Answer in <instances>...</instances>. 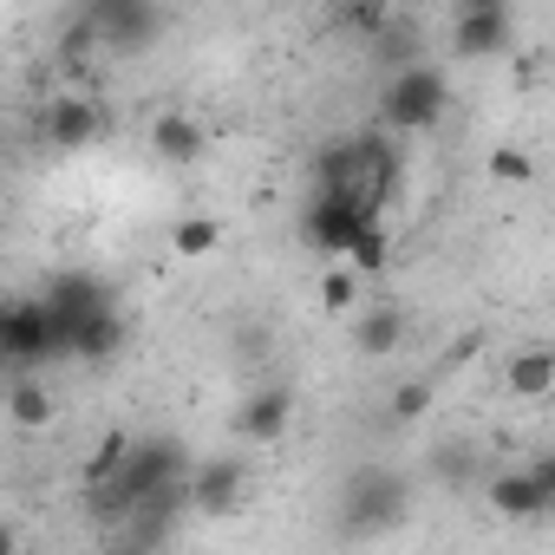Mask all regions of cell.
Returning <instances> with one entry per match:
<instances>
[{
	"label": "cell",
	"instance_id": "9",
	"mask_svg": "<svg viewBox=\"0 0 555 555\" xmlns=\"http://www.w3.org/2000/svg\"><path fill=\"white\" fill-rule=\"evenodd\" d=\"M509 47V8L503 0H464L451 14V53L457 60H490Z\"/></svg>",
	"mask_w": 555,
	"mask_h": 555
},
{
	"label": "cell",
	"instance_id": "18",
	"mask_svg": "<svg viewBox=\"0 0 555 555\" xmlns=\"http://www.w3.org/2000/svg\"><path fill=\"white\" fill-rule=\"evenodd\" d=\"M0 405H8V418H14V425H27V431L53 425V392H47L34 373H14V379H8V399H0Z\"/></svg>",
	"mask_w": 555,
	"mask_h": 555
},
{
	"label": "cell",
	"instance_id": "30",
	"mask_svg": "<svg viewBox=\"0 0 555 555\" xmlns=\"http://www.w3.org/2000/svg\"><path fill=\"white\" fill-rule=\"evenodd\" d=\"M0 321H8V301H0Z\"/></svg>",
	"mask_w": 555,
	"mask_h": 555
},
{
	"label": "cell",
	"instance_id": "7",
	"mask_svg": "<svg viewBox=\"0 0 555 555\" xmlns=\"http://www.w3.org/2000/svg\"><path fill=\"white\" fill-rule=\"evenodd\" d=\"M490 503L509 516V522H535L555 509V457H535V464H516V470H496L490 477Z\"/></svg>",
	"mask_w": 555,
	"mask_h": 555
},
{
	"label": "cell",
	"instance_id": "27",
	"mask_svg": "<svg viewBox=\"0 0 555 555\" xmlns=\"http://www.w3.org/2000/svg\"><path fill=\"white\" fill-rule=\"evenodd\" d=\"M235 353H248V360H261V353H268V334H261V327H248V334H235Z\"/></svg>",
	"mask_w": 555,
	"mask_h": 555
},
{
	"label": "cell",
	"instance_id": "5",
	"mask_svg": "<svg viewBox=\"0 0 555 555\" xmlns=\"http://www.w3.org/2000/svg\"><path fill=\"white\" fill-rule=\"evenodd\" d=\"M53 353H66V347H60L53 314H47L40 301H8V321H0V366L34 373V366H40V360H53Z\"/></svg>",
	"mask_w": 555,
	"mask_h": 555
},
{
	"label": "cell",
	"instance_id": "16",
	"mask_svg": "<svg viewBox=\"0 0 555 555\" xmlns=\"http://www.w3.org/2000/svg\"><path fill=\"white\" fill-rule=\"evenodd\" d=\"M503 392L509 399H548L555 392V353L548 347H522V353H509L503 360Z\"/></svg>",
	"mask_w": 555,
	"mask_h": 555
},
{
	"label": "cell",
	"instance_id": "17",
	"mask_svg": "<svg viewBox=\"0 0 555 555\" xmlns=\"http://www.w3.org/2000/svg\"><path fill=\"white\" fill-rule=\"evenodd\" d=\"M125 347V314L118 308H105V314H92L86 327H73V340H66V353H79L86 366H99V360H112Z\"/></svg>",
	"mask_w": 555,
	"mask_h": 555
},
{
	"label": "cell",
	"instance_id": "21",
	"mask_svg": "<svg viewBox=\"0 0 555 555\" xmlns=\"http://www.w3.org/2000/svg\"><path fill=\"white\" fill-rule=\"evenodd\" d=\"M431 399H438V386H431V379H405V386L386 399V418H392V425H418V418L431 412Z\"/></svg>",
	"mask_w": 555,
	"mask_h": 555
},
{
	"label": "cell",
	"instance_id": "26",
	"mask_svg": "<svg viewBox=\"0 0 555 555\" xmlns=\"http://www.w3.org/2000/svg\"><path fill=\"white\" fill-rule=\"evenodd\" d=\"M386 14H392V8H379V0H360V8H340V14H334V27H340V34L373 40V34L386 27Z\"/></svg>",
	"mask_w": 555,
	"mask_h": 555
},
{
	"label": "cell",
	"instance_id": "4",
	"mask_svg": "<svg viewBox=\"0 0 555 555\" xmlns=\"http://www.w3.org/2000/svg\"><path fill=\"white\" fill-rule=\"evenodd\" d=\"M79 21H86L92 47H105V53H151L170 27V14L157 0H92Z\"/></svg>",
	"mask_w": 555,
	"mask_h": 555
},
{
	"label": "cell",
	"instance_id": "10",
	"mask_svg": "<svg viewBox=\"0 0 555 555\" xmlns=\"http://www.w3.org/2000/svg\"><path fill=\"white\" fill-rule=\"evenodd\" d=\"M242 496H248V477L235 457H209L183 477V509H196V516H235Z\"/></svg>",
	"mask_w": 555,
	"mask_h": 555
},
{
	"label": "cell",
	"instance_id": "24",
	"mask_svg": "<svg viewBox=\"0 0 555 555\" xmlns=\"http://www.w3.org/2000/svg\"><path fill=\"white\" fill-rule=\"evenodd\" d=\"M431 470H438V483H470L477 477V444H438L431 451Z\"/></svg>",
	"mask_w": 555,
	"mask_h": 555
},
{
	"label": "cell",
	"instance_id": "22",
	"mask_svg": "<svg viewBox=\"0 0 555 555\" xmlns=\"http://www.w3.org/2000/svg\"><path fill=\"white\" fill-rule=\"evenodd\" d=\"M386 261H392V242H386V229H379V222H373V229H360V242L347 248V268H353V274H379Z\"/></svg>",
	"mask_w": 555,
	"mask_h": 555
},
{
	"label": "cell",
	"instance_id": "23",
	"mask_svg": "<svg viewBox=\"0 0 555 555\" xmlns=\"http://www.w3.org/2000/svg\"><path fill=\"white\" fill-rule=\"evenodd\" d=\"M125 444H131V438H125V431H112V438H105V444L86 457V496H92V490H105V483L118 477V464H125Z\"/></svg>",
	"mask_w": 555,
	"mask_h": 555
},
{
	"label": "cell",
	"instance_id": "19",
	"mask_svg": "<svg viewBox=\"0 0 555 555\" xmlns=\"http://www.w3.org/2000/svg\"><path fill=\"white\" fill-rule=\"evenodd\" d=\"M170 248H177L183 261H203V255L222 248V222H216V216H183V222L170 229Z\"/></svg>",
	"mask_w": 555,
	"mask_h": 555
},
{
	"label": "cell",
	"instance_id": "2",
	"mask_svg": "<svg viewBox=\"0 0 555 555\" xmlns=\"http://www.w3.org/2000/svg\"><path fill=\"white\" fill-rule=\"evenodd\" d=\"M405 509H412V483H405L399 470H386V464L353 470V477H347V490H340V529H347V535H360V542H373V535L399 529V522H405Z\"/></svg>",
	"mask_w": 555,
	"mask_h": 555
},
{
	"label": "cell",
	"instance_id": "20",
	"mask_svg": "<svg viewBox=\"0 0 555 555\" xmlns=\"http://www.w3.org/2000/svg\"><path fill=\"white\" fill-rule=\"evenodd\" d=\"M321 308H327V314H353V308H360V274H353L347 261H334V268L321 274Z\"/></svg>",
	"mask_w": 555,
	"mask_h": 555
},
{
	"label": "cell",
	"instance_id": "31",
	"mask_svg": "<svg viewBox=\"0 0 555 555\" xmlns=\"http://www.w3.org/2000/svg\"><path fill=\"white\" fill-rule=\"evenodd\" d=\"M0 157H8V138H0Z\"/></svg>",
	"mask_w": 555,
	"mask_h": 555
},
{
	"label": "cell",
	"instance_id": "13",
	"mask_svg": "<svg viewBox=\"0 0 555 555\" xmlns=\"http://www.w3.org/2000/svg\"><path fill=\"white\" fill-rule=\"evenodd\" d=\"M353 347L366 360H392L405 347V308L399 301H373V308H353Z\"/></svg>",
	"mask_w": 555,
	"mask_h": 555
},
{
	"label": "cell",
	"instance_id": "15",
	"mask_svg": "<svg viewBox=\"0 0 555 555\" xmlns=\"http://www.w3.org/2000/svg\"><path fill=\"white\" fill-rule=\"evenodd\" d=\"M203 125L190 118V112H157L151 118V157H164V164H196L203 157Z\"/></svg>",
	"mask_w": 555,
	"mask_h": 555
},
{
	"label": "cell",
	"instance_id": "25",
	"mask_svg": "<svg viewBox=\"0 0 555 555\" xmlns=\"http://www.w3.org/2000/svg\"><path fill=\"white\" fill-rule=\"evenodd\" d=\"M490 177H496V183H529V177H535V157H529L522 144H496V151H490Z\"/></svg>",
	"mask_w": 555,
	"mask_h": 555
},
{
	"label": "cell",
	"instance_id": "8",
	"mask_svg": "<svg viewBox=\"0 0 555 555\" xmlns=\"http://www.w3.org/2000/svg\"><path fill=\"white\" fill-rule=\"evenodd\" d=\"M360 229H373V216L353 209L347 196H314L301 209V242L321 248V255H334V261H347V248L360 242Z\"/></svg>",
	"mask_w": 555,
	"mask_h": 555
},
{
	"label": "cell",
	"instance_id": "11",
	"mask_svg": "<svg viewBox=\"0 0 555 555\" xmlns=\"http://www.w3.org/2000/svg\"><path fill=\"white\" fill-rule=\"evenodd\" d=\"M288 418H295V386L268 379V386H255V392L235 405V438H242V444H274V438L288 431Z\"/></svg>",
	"mask_w": 555,
	"mask_h": 555
},
{
	"label": "cell",
	"instance_id": "29",
	"mask_svg": "<svg viewBox=\"0 0 555 555\" xmlns=\"http://www.w3.org/2000/svg\"><path fill=\"white\" fill-rule=\"evenodd\" d=\"M0 399H8V366H0Z\"/></svg>",
	"mask_w": 555,
	"mask_h": 555
},
{
	"label": "cell",
	"instance_id": "3",
	"mask_svg": "<svg viewBox=\"0 0 555 555\" xmlns=\"http://www.w3.org/2000/svg\"><path fill=\"white\" fill-rule=\"evenodd\" d=\"M444 105H451L444 73H438V66H405V73H392L386 92H379V131H386V138H399V131H431V125L444 118Z\"/></svg>",
	"mask_w": 555,
	"mask_h": 555
},
{
	"label": "cell",
	"instance_id": "1",
	"mask_svg": "<svg viewBox=\"0 0 555 555\" xmlns=\"http://www.w3.org/2000/svg\"><path fill=\"white\" fill-rule=\"evenodd\" d=\"M183 477H190V457H183V444H177V438H164V431H157V438H131V444H125L118 477H112L105 490H92L86 503H92L105 522H125L138 503H151L157 490H177Z\"/></svg>",
	"mask_w": 555,
	"mask_h": 555
},
{
	"label": "cell",
	"instance_id": "14",
	"mask_svg": "<svg viewBox=\"0 0 555 555\" xmlns=\"http://www.w3.org/2000/svg\"><path fill=\"white\" fill-rule=\"evenodd\" d=\"M366 47H373V60L386 66V79L405 73V66H425V40H418V21H412V14H386V27H379Z\"/></svg>",
	"mask_w": 555,
	"mask_h": 555
},
{
	"label": "cell",
	"instance_id": "28",
	"mask_svg": "<svg viewBox=\"0 0 555 555\" xmlns=\"http://www.w3.org/2000/svg\"><path fill=\"white\" fill-rule=\"evenodd\" d=\"M0 555H21V529L14 522H0Z\"/></svg>",
	"mask_w": 555,
	"mask_h": 555
},
{
	"label": "cell",
	"instance_id": "12",
	"mask_svg": "<svg viewBox=\"0 0 555 555\" xmlns=\"http://www.w3.org/2000/svg\"><path fill=\"white\" fill-rule=\"evenodd\" d=\"M99 138H105V105H99V99L66 92V99L47 105V144H53V151H86V144H99Z\"/></svg>",
	"mask_w": 555,
	"mask_h": 555
},
{
	"label": "cell",
	"instance_id": "6",
	"mask_svg": "<svg viewBox=\"0 0 555 555\" xmlns=\"http://www.w3.org/2000/svg\"><path fill=\"white\" fill-rule=\"evenodd\" d=\"M40 308L53 314V327H60V347H66V340H73V327H86L92 314H105V308H118V301H112V288L99 282V274H86V268H66V274H53V282H47Z\"/></svg>",
	"mask_w": 555,
	"mask_h": 555
}]
</instances>
